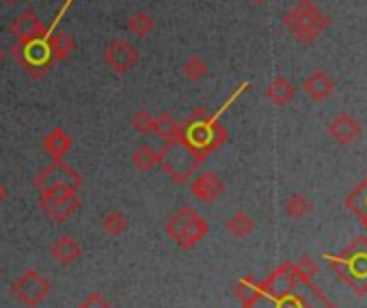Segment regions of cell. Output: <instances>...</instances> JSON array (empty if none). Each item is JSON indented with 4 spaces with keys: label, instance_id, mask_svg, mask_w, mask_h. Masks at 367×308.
<instances>
[{
    "label": "cell",
    "instance_id": "cell-22",
    "mask_svg": "<svg viewBox=\"0 0 367 308\" xmlns=\"http://www.w3.org/2000/svg\"><path fill=\"white\" fill-rule=\"evenodd\" d=\"M346 205L367 226V179L350 192V197L346 199Z\"/></svg>",
    "mask_w": 367,
    "mask_h": 308
},
{
    "label": "cell",
    "instance_id": "cell-1",
    "mask_svg": "<svg viewBox=\"0 0 367 308\" xmlns=\"http://www.w3.org/2000/svg\"><path fill=\"white\" fill-rule=\"evenodd\" d=\"M307 283L311 281H303L294 272V263L285 261L264 283H260V291L257 293L270 297L275 302V308H333L326 295L313 285H309L305 295H299Z\"/></svg>",
    "mask_w": 367,
    "mask_h": 308
},
{
    "label": "cell",
    "instance_id": "cell-34",
    "mask_svg": "<svg viewBox=\"0 0 367 308\" xmlns=\"http://www.w3.org/2000/svg\"><path fill=\"white\" fill-rule=\"evenodd\" d=\"M3 3H7V5H18L20 0H3Z\"/></svg>",
    "mask_w": 367,
    "mask_h": 308
},
{
    "label": "cell",
    "instance_id": "cell-15",
    "mask_svg": "<svg viewBox=\"0 0 367 308\" xmlns=\"http://www.w3.org/2000/svg\"><path fill=\"white\" fill-rule=\"evenodd\" d=\"M303 91L313 99V101H324L335 91V82L328 73L324 71H313L309 78L303 82Z\"/></svg>",
    "mask_w": 367,
    "mask_h": 308
},
{
    "label": "cell",
    "instance_id": "cell-31",
    "mask_svg": "<svg viewBox=\"0 0 367 308\" xmlns=\"http://www.w3.org/2000/svg\"><path fill=\"white\" fill-rule=\"evenodd\" d=\"M80 308H110V304L100 293H89L87 300L80 304Z\"/></svg>",
    "mask_w": 367,
    "mask_h": 308
},
{
    "label": "cell",
    "instance_id": "cell-12",
    "mask_svg": "<svg viewBox=\"0 0 367 308\" xmlns=\"http://www.w3.org/2000/svg\"><path fill=\"white\" fill-rule=\"evenodd\" d=\"M191 192L201 201V203H216L220 197L225 195V181L220 179L216 173H201L199 177L193 179Z\"/></svg>",
    "mask_w": 367,
    "mask_h": 308
},
{
    "label": "cell",
    "instance_id": "cell-2",
    "mask_svg": "<svg viewBox=\"0 0 367 308\" xmlns=\"http://www.w3.org/2000/svg\"><path fill=\"white\" fill-rule=\"evenodd\" d=\"M248 82H244V85H240L238 87V91H234L231 93V97L223 104V108L220 110H216L214 114H210L205 108H195L193 110V114H191V119L184 123V136H181V142H186L193 151H197V153H201L203 158H207L212 151H216V149H220L225 142H227V138H229V134H227V130L223 128V123H220L218 119H220V114H223L244 91H248Z\"/></svg>",
    "mask_w": 367,
    "mask_h": 308
},
{
    "label": "cell",
    "instance_id": "cell-6",
    "mask_svg": "<svg viewBox=\"0 0 367 308\" xmlns=\"http://www.w3.org/2000/svg\"><path fill=\"white\" fill-rule=\"evenodd\" d=\"M207 222L203 216H199L193 207L184 205L179 207L167 222V235L181 248L191 250L195 244H199L207 235Z\"/></svg>",
    "mask_w": 367,
    "mask_h": 308
},
{
    "label": "cell",
    "instance_id": "cell-23",
    "mask_svg": "<svg viewBox=\"0 0 367 308\" xmlns=\"http://www.w3.org/2000/svg\"><path fill=\"white\" fill-rule=\"evenodd\" d=\"M154 28H156V22L147 11H136L128 20V30L134 37H138V39H147V37L154 32Z\"/></svg>",
    "mask_w": 367,
    "mask_h": 308
},
{
    "label": "cell",
    "instance_id": "cell-11",
    "mask_svg": "<svg viewBox=\"0 0 367 308\" xmlns=\"http://www.w3.org/2000/svg\"><path fill=\"white\" fill-rule=\"evenodd\" d=\"M46 28L48 26L37 18V13H32L30 9L22 11L9 24V32L13 35L16 44H28V42H35V39H48Z\"/></svg>",
    "mask_w": 367,
    "mask_h": 308
},
{
    "label": "cell",
    "instance_id": "cell-25",
    "mask_svg": "<svg viewBox=\"0 0 367 308\" xmlns=\"http://www.w3.org/2000/svg\"><path fill=\"white\" fill-rule=\"evenodd\" d=\"M255 228V220L246 214V211H236L229 220H227V230L236 238H246L253 233Z\"/></svg>",
    "mask_w": 367,
    "mask_h": 308
},
{
    "label": "cell",
    "instance_id": "cell-17",
    "mask_svg": "<svg viewBox=\"0 0 367 308\" xmlns=\"http://www.w3.org/2000/svg\"><path fill=\"white\" fill-rule=\"evenodd\" d=\"M71 149V136L63 128H54L46 138H44V151L52 160H63Z\"/></svg>",
    "mask_w": 367,
    "mask_h": 308
},
{
    "label": "cell",
    "instance_id": "cell-26",
    "mask_svg": "<svg viewBox=\"0 0 367 308\" xmlns=\"http://www.w3.org/2000/svg\"><path fill=\"white\" fill-rule=\"evenodd\" d=\"M181 71L191 82H201L210 71V65L201 56H188L181 65Z\"/></svg>",
    "mask_w": 367,
    "mask_h": 308
},
{
    "label": "cell",
    "instance_id": "cell-32",
    "mask_svg": "<svg viewBox=\"0 0 367 308\" xmlns=\"http://www.w3.org/2000/svg\"><path fill=\"white\" fill-rule=\"evenodd\" d=\"M7 199H9V187L3 181H0V205H3Z\"/></svg>",
    "mask_w": 367,
    "mask_h": 308
},
{
    "label": "cell",
    "instance_id": "cell-21",
    "mask_svg": "<svg viewBox=\"0 0 367 308\" xmlns=\"http://www.w3.org/2000/svg\"><path fill=\"white\" fill-rule=\"evenodd\" d=\"M132 164L140 173H152L160 164V151H156L152 144H140L132 153Z\"/></svg>",
    "mask_w": 367,
    "mask_h": 308
},
{
    "label": "cell",
    "instance_id": "cell-35",
    "mask_svg": "<svg viewBox=\"0 0 367 308\" xmlns=\"http://www.w3.org/2000/svg\"><path fill=\"white\" fill-rule=\"evenodd\" d=\"M0 61H3V50H0Z\"/></svg>",
    "mask_w": 367,
    "mask_h": 308
},
{
    "label": "cell",
    "instance_id": "cell-29",
    "mask_svg": "<svg viewBox=\"0 0 367 308\" xmlns=\"http://www.w3.org/2000/svg\"><path fill=\"white\" fill-rule=\"evenodd\" d=\"M294 272H296L303 281H311L318 274V263L311 254H303L299 263H294Z\"/></svg>",
    "mask_w": 367,
    "mask_h": 308
},
{
    "label": "cell",
    "instance_id": "cell-30",
    "mask_svg": "<svg viewBox=\"0 0 367 308\" xmlns=\"http://www.w3.org/2000/svg\"><path fill=\"white\" fill-rule=\"evenodd\" d=\"M132 125L138 134H150L154 132V114L147 110H138L132 117Z\"/></svg>",
    "mask_w": 367,
    "mask_h": 308
},
{
    "label": "cell",
    "instance_id": "cell-27",
    "mask_svg": "<svg viewBox=\"0 0 367 308\" xmlns=\"http://www.w3.org/2000/svg\"><path fill=\"white\" fill-rule=\"evenodd\" d=\"M102 228H104V233L117 238L128 230V216L121 211H108L102 220Z\"/></svg>",
    "mask_w": 367,
    "mask_h": 308
},
{
    "label": "cell",
    "instance_id": "cell-16",
    "mask_svg": "<svg viewBox=\"0 0 367 308\" xmlns=\"http://www.w3.org/2000/svg\"><path fill=\"white\" fill-rule=\"evenodd\" d=\"M50 254H52L59 263L69 265V263H73L76 259L83 257V246H80L78 240H73L71 235H59V238L54 240L52 248H50Z\"/></svg>",
    "mask_w": 367,
    "mask_h": 308
},
{
    "label": "cell",
    "instance_id": "cell-33",
    "mask_svg": "<svg viewBox=\"0 0 367 308\" xmlns=\"http://www.w3.org/2000/svg\"><path fill=\"white\" fill-rule=\"evenodd\" d=\"M248 3H251V5H264L266 0H248Z\"/></svg>",
    "mask_w": 367,
    "mask_h": 308
},
{
    "label": "cell",
    "instance_id": "cell-28",
    "mask_svg": "<svg viewBox=\"0 0 367 308\" xmlns=\"http://www.w3.org/2000/svg\"><path fill=\"white\" fill-rule=\"evenodd\" d=\"M257 291H260V283L253 281L251 276L242 278V281L238 283V287H236V295H238V300L242 302V306L248 304V302L257 295Z\"/></svg>",
    "mask_w": 367,
    "mask_h": 308
},
{
    "label": "cell",
    "instance_id": "cell-10",
    "mask_svg": "<svg viewBox=\"0 0 367 308\" xmlns=\"http://www.w3.org/2000/svg\"><path fill=\"white\" fill-rule=\"evenodd\" d=\"M138 58H140L138 48L132 42H128V39H115L104 52L106 65L113 69L115 73H119V75L128 73L138 63Z\"/></svg>",
    "mask_w": 367,
    "mask_h": 308
},
{
    "label": "cell",
    "instance_id": "cell-4",
    "mask_svg": "<svg viewBox=\"0 0 367 308\" xmlns=\"http://www.w3.org/2000/svg\"><path fill=\"white\" fill-rule=\"evenodd\" d=\"M32 185L40 190V197L69 199L78 195V190L83 185V177L76 168L65 164L63 160H52V164H48L46 168H42L35 175Z\"/></svg>",
    "mask_w": 367,
    "mask_h": 308
},
{
    "label": "cell",
    "instance_id": "cell-14",
    "mask_svg": "<svg viewBox=\"0 0 367 308\" xmlns=\"http://www.w3.org/2000/svg\"><path fill=\"white\" fill-rule=\"evenodd\" d=\"M40 207L44 209V214L54 220V222H65L67 218H71L76 214V209L80 207V199L69 197V199H48V197H40Z\"/></svg>",
    "mask_w": 367,
    "mask_h": 308
},
{
    "label": "cell",
    "instance_id": "cell-13",
    "mask_svg": "<svg viewBox=\"0 0 367 308\" xmlns=\"http://www.w3.org/2000/svg\"><path fill=\"white\" fill-rule=\"evenodd\" d=\"M328 136L333 138V142L337 144H350L354 140H359L361 136V125L359 121L348 112H342L337 117L328 123Z\"/></svg>",
    "mask_w": 367,
    "mask_h": 308
},
{
    "label": "cell",
    "instance_id": "cell-9",
    "mask_svg": "<svg viewBox=\"0 0 367 308\" xmlns=\"http://www.w3.org/2000/svg\"><path fill=\"white\" fill-rule=\"evenodd\" d=\"M11 291L26 306H37V304H42L48 297L50 283L40 272H37V269H26L20 278L13 281Z\"/></svg>",
    "mask_w": 367,
    "mask_h": 308
},
{
    "label": "cell",
    "instance_id": "cell-24",
    "mask_svg": "<svg viewBox=\"0 0 367 308\" xmlns=\"http://www.w3.org/2000/svg\"><path fill=\"white\" fill-rule=\"evenodd\" d=\"M311 209H313L311 201H309L305 195H301V192H294V195L287 197L285 203H283V211H285V216L296 218V220H299V218H305Z\"/></svg>",
    "mask_w": 367,
    "mask_h": 308
},
{
    "label": "cell",
    "instance_id": "cell-3",
    "mask_svg": "<svg viewBox=\"0 0 367 308\" xmlns=\"http://www.w3.org/2000/svg\"><path fill=\"white\" fill-rule=\"evenodd\" d=\"M324 259L356 295H367V238H354L342 254L324 252Z\"/></svg>",
    "mask_w": 367,
    "mask_h": 308
},
{
    "label": "cell",
    "instance_id": "cell-19",
    "mask_svg": "<svg viewBox=\"0 0 367 308\" xmlns=\"http://www.w3.org/2000/svg\"><path fill=\"white\" fill-rule=\"evenodd\" d=\"M266 95L275 106H287V104H291L294 97H296V87H294L285 75H277V78H272V82L268 85Z\"/></svg>",
    "mask_w": 367,
    "mask_h": 308
},
{
    "label": "cell",
    "instance_id": "cell-18",
    "mask_svg": "<svg viewBox=\"0 0 367 308\" xmlns=\"http://www.w3.org/2000/svg\"><path fill=\"white\" fill-rule=\"evenodd\" d=\"M154 134L158 138H162L164 142L181 140V136H184V123L175 121L169 112H160L158 117H154Z\"/></svg>",
    "mask_w": 367,
    "mask_h": 308
},
{
    "label": "cell",
    "instance_id": "cell-5",
    "mask_svg": "<svg viewBox=\"0 0 367 308\" xmlns=\"http://www.w3.org/2000/svg\"><path fill=\"white\" fill-rule=\"evenodd\" d=\"M283 26L296 37L301 44H311L330 26V18L320 11L313 0H299L285 16Z\"/></svg>",
    "mask_w": 367,
    "mask_h": 308
},
{
    "label": "cell",
    "instance_id": "cell-20",
    "mask_svg": "<svg viewBox=\"0 0 367 308\" xmlns=\"http://www.w3.org/2000/svg\"><path fill=\"white\" fill-rule=\"evenodd\" d=\"M48 44H50V52H52L54 63L67 61V58L71 56V52L76 50V42H73V37H71L67 30L54 32V35L50 37V39H48Z\"/></svg>",
    "mask_w": 367,
    "mask_h": 308
},
{
    "label": "cell",
    "instance_id": "cell-7",
    "mask_svg": "<svg viewBox=\"0 0 367 308\" xmlns=\"http://www.w3.org/2000/svg\"><path fill=\"white\" fill-rule=\"evenodd\" d=\"M205 162V158L201 153L193 151L186 142L175 140V142H167V147L160 151V168L175 181V183H184L201 164Z\"/></svg>",
    "mask_w": 367,
    "mask_h": 308
},
{
    "label": "cell",
    "instance_id": "cell-8",
    "mask_svg": "<svg viewBox=\"0 0 367 308\" xmlns=\"http://www.w3.org/2000/svg\"><path fill=\"white\" fill-rule=\"evenodd\" d=\"M11 56L16 63L30 75L32 80H42L44 75L56 65L50 52L48 39H35L28 44H16L11 48Z\"/></svg>",
    "mask_w": 367,
    "mask_h": 308
}]
</instances>
